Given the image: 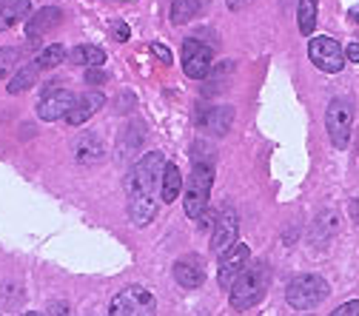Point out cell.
I'll return each instance as SVG.
<instances>
[{"label": "cell", "mask_w": 359, "mask_h": 316, "mask_svg": "<svg viewBox=\"0 0 359 316\" xmlns=\"http://www.w3.org/2000/svg\"><path fill=\"white\" fill-rule=\"evenodd\" d=\"M154 313H157V299L143 285L123 288L109 305V316H154Z\"/></svg>", "instance_id": "obj_5"}, {"label": "cell", "mask_w": 359, "mask_h": 316, "mask_svg": "<svg viewBox=\"0 0 359 316\" xmlns=\"http://www.w3.org/2000/svg\"><path fill=\"white\" fill-rule=\"evenodd\" d=\"M331 316H359V299H351V302H345V305H339Z\"/></svg>", "instance_id": "obj_27"}, {"label": "cell", "mask_w": 359, "mask_h": 316, "mask_svg": "<svg viewBox=\"0 0 359 316\" xmlns=\"http://www.w3.org/2000/svg\"><path fill=\"white\" fill-rule=\"evenodd\" d=\"M60 20H63V12H60L57 6H43L40 12H34V15L29 18V23H26V37H29V40H40L43 34H49Z\"/></svg>", "instance_id": "obj_12"}, {"label": "cell", "mask_w": 359, "mask_h": 316, "mask_svg": "<svg viewBox=\"0 0 359 316\" xmlns=\"http://www.w3.org/2000/svg\"><path fill=\"white\" fill-rule=\"evenodd\" d=\"M151 52H154V55H157L163 63H171V52L163 46V43H151Z\"/></svg>", "instance_id": "obj_29"}, {"label": "cell", "mask_w": 359, "mask_h": 316, "mask_svg": "<svg viewBox=\"0 0 359 316\" xmlns=\"http://www.w3.org/2000/svg\"><path fill=\"white\" fill-rule=\"evenodd\" d=\"M317 12H320V0H299V6H297V23H299V32L305 37L313 34V26H317Z\"/></svg>", "instance_id": "obj_20"}, {"label": "cell", "mask_w": 359, "mask_h": 316, "mask_svg": "<svg viewBox=\"0 0 359 316\" xmlns=\"http://www.w3.org/2000/svg\"><path fill=\"white\" fill-rule=\"evenodd\" d=\"M268 285H271V270H268L265 262H254V265H245L243 274L234 280L231 285V305L237 310H245V308H254L265 294H268Z\"/></svg>", "instance_id": "obj_1"}, {"label": "cell", "mask_w": 359, "mask_h": 316, "mask_svg": "<svg viewBox=\"0 0 359 316\" xmlns=\"http://www.w3.org/2000/svg\"><path fill=\"white\" fill-rule=\"evenodd\" d=\"M103 103H106V97H103L100 92H86V95L72 106V111L66 114V123H69V125H83L86 120H92V117L103 109Z\"/></svg>", "instance_id": "obj_13"}, {"label": "cell", "mask_w": 359, "mask_h": 316, "mask_svg": "<svg viewBox=\"0 0 359 316\" xmlns=\"http://www.w3.org/2000/svg\"><path fill=\"white\" fill-rule=\"evenodd\" d=\"M23 316H46V313H40V310H29V313H23Z\"/></svg>", "instance_id": "obj_36"}, {"label": "cell", "mask_w": 359, "mask_h": 316, "mask_svg": "<svg viewBox=\"0 0 359 316\" xmlns=\"http://www.w3.org/2000/svg\"><path fill=\"white\" fill-rule=\"evenodd\" d=\"M231 120H234V109L231 106H217L211 111H205L200 117V125L211 134V137H222L229 128H231Z\"/></svg>", "instance_id": "obj_16"}, {"label": "cell", "mask_w": 359, "mask_h": 316, "mask_svg": "<svg viewBox=\"0 0 359 316\" xmlns=\"http://www.w3.org/2000/svg\"><path fill=\"white\" fill-rule=\"evenodd\" d=\"M351 217H353V222L359 225V200H351Z\"/></svg>", "instance_id": "obj_34"}, {"label": "cell", "mask_w": 359, "mask_h": 316, "mask_svg": "<svg viewBox=\"0 0 359 316\" xmlns=\"http://www.w3.org/2000/svg\"><path fill=\"white\" fill-rule=\"evenodd\" d=\"M351 123H353V106L345 97H334L325 109V128L331 143L342 151L348 149V137H351Z\"/></svg>", "instance_id": "obj_6"}, {"label": "cell", "mask_w": 359, "mask_h": 316, "mask_svg": "<svg viewBox=\"0 0 359 316\" xmlns=\"http://www.w3.org/2000/svg\"><path fill=\"white\" fill-rule=\"evenodd\" d=\"M52 310H55V313H57V316H69V310H66V305H55V308H52Z\"/></svg>", "instance_id": "obj_35"}, {"label": "cell", "mask_w": 359, "mask_h": 316, "mask_svg": "<svg viewBox=\"0 0 359 316\" xmlns=\"http://www.w3.org/2000/svg\"><path fill=\"white\" fill-rule=\"evenodd\" d=\"M128 217L137 228H146V225L157 217V197H131L128 200Z\"/></svg>", "instance_id": "obj_17"}, {"label": "cell", "mask_w": 359, "mask_h": 316, "mask_svg": "<svg viewBox=\"0 0 359 316\" xmlns=\"http://www.w3.org/2000/svg\"><path fill=\"white\" fill-rule=\"evenodd\" d=\"M211 183H214V165L211 163H194L189 183L183 186L186 200L183 208L191 219H200L203 211H208V194H211Z\"/></svg>", "instance_id": "obj_4"}, {"label": "cell", "mask_w": 359, "mask_h": 316, "mask_svg": "<svg viewBox=\"0 0 359 316\" xmlns=\"http://www.w3.org/2000/svg\"><path fill=\"white\" fill-rule=\"evenodd\" d=\"M328 294H331V288L320 274H299L285 288V299L297 310H311V308L323 305L328 299Z\"/></svg>", "instance_id": "obj_3"}, {"label": "cell", "mask_w": 359, "mask_h": 316, "mask_svg": "<svg viewBox=\"0 0 359 316\" xmlns=\"http://www.w3.org/2000/svg\"><path fill=\"white\" fill-rule=\"evenodd\" d=\"M200 12V0H174L171 4V23H189Z\"/></svg>", "instance_id": "obj_25"}, {"label": "cell", "mask_w": 359, "mask_h": 316, "mask_svg": "<svg viewBox=\"0 0 359 316\" xmlns=\"http://www.w3.org/2000/svg\"><path fill=\"white\" fill-rule=\"evenodd\" d=\"M237 234H240V219H237V211L234 208H226L219 217H217V225L211 231V251L217 256H222L226 251H231L237 245Z\"/></svg>", "instance_id": "obj_9"}, {"label": "cell", "mask_w": 359, "mask_h": 316, "mask_svg": "<svg viewBox=\"0 0 359 316\" xmlns=\"http://www.w3.org/2000/svg\"><path fill=\"white\" fill-rule=\"evenodd\" d=\"M100 154H103V146L97 140V134H83V140L77 143V160L95 163V160H100Z\"/></svg>", "instance_id": "obj_23"}, {"label": "cell", "mask_w": 359, "mask_h": 316, "mask_svg": "<svg viewBox=\"0 0 359 316\" xmlns=\"http://www.w3.org/2000/svg\"><path fill=\"white\" fill-rule=\"evenodd\" d=\"M337 228H339V217L337 211H323L317 217V222H313V228H311V245L313 248H325L334 237H337Z\"/></svg>", "instance_id": "obj_15"}, {"label": "cell", "mask_w": 359, "mask_h": 316, "mask_svg": "<svg viewBox=\"0 0 359 316\" xmlns=\"http://www.w3.org/2000/svg\"><path fill=\"white\" fill-rule=\"evenodd\" d=\"M163 171H165L163 151H149L146 157H140L128 174V200L131 197H154L157 186H163Z\"/></svg>", "instance_id": "obj_2"}, {"label": "cell", "mask_w": 359, "mask_h": 316, "mask_svg": "<svg viewBox=\"0 0 359 316\" xmlns=\"http://www.w3.org/2000/svg\"><path fill=\"white\" fill-rule=\"evenodd\" d=\"M226 4H229V9H234V12H240V9H245V6L251 4V0H226Z\"/></svg>", "instance_id": "obj_32"}, {"label": "cell", "mask_w": 359, "mask_h": 316, "mask_svg": "<svg viewBox=\"0 0 359 316\" xmlns=\"http://www.w3.org/2000/svg\"><path fill=\"white\" fill-rule=\"evenodd\" d=\"M114 34H117V40H128V26L117 20V26H114Z\"/></svg>", "instance_id": "obj_31"}, {"label": "cell", "mask_w": 359, "mask_h": 316, "mask_svg": "<svg viewBox=\"0 0 359 316\" xmlns=\"http://www.w3.org/2000/svg\"><path fill=\"white\" fill-rule=\"evenodd\" d=\"M248 259H251V248H248L245 242H237L231 251L222 254V259H219V274H217L219 285L231 291L234 280L243 274V268L248 265Z\"/></svg>", "instance_id": "obj_10"}, {"label": "cell", "mask_w": 359, "mask_h": 316, "mask_svg": "<svg viewBox=\"0 0 359 316\" xmlns=\"http://www.w3.org/2000/svg\"><path fill=\"white\" fill-rule=\"evenodd\" d=\"M23 49H15V46H6L0 49V80H4L9 71H15L20 63H23Z\"/></svg>", "instance_id": "obj_26"}, {"label": "cell", "mask_w": 359, "mask_h": 316, "mask_svg": "<svg viewBox=\"0 0 359 316\" xmlns=\"http://www.w3.org/2000/svg\"><path fill=\"white\" fill-rule=\"evenodd\" d=\"M345 60L359 63V43H348V46H345Z\"/></svg>", "instance_id": "obj_30"}, {"label": "cell", "mask_w": 359, "mask_h": 316, "mask_svg": "<svg viewBox=\"0 0 359 316\" xmlns=\"http://www.w3.org/2000/svg\"><path fill=\"white\" fill-rule=\"evenodd\" d=\"M0 4H4V0H0Z\"/></svg>", "instance_id": "obj_37"}, {"label": "cell", "mask_w": 359, "mask_h": 316, "mask_svg": "<svg viewBox=\"0 0 359 316\" xmlns=\"http://www.w3.org/2000/svg\"><path fill=\"white\" fill-rule=\"evenodd\" d=\"M180 60H183V71H186L191 80H205L208 71H211L214 52H211L208 43H203V40H197V37H189V40L183 43Z\"/></svg>", "instance_id": "obj_8"}, {"label": "cell", "mask_w": 359, "mask_h": 316, "mask_svg": "<svg viewBox=\"0 0 359 316\" xmlns=\"http://www.w3.org/2000/svg\"><path fill=\"white\" fill-rule=\"evenodd\" d=\"M63 60H66V46H63V43H55V46H46L34 57V66L40 71H46V69H57Z\"/></svg>", "instance_id": "obj_22"}, {"label": "cell", "mask_w": 359, "mask_h": 316, "mask_svg": "<svg viewBox=\"0 0 359 316\" xmlns=\"http://www.w3.org/2000/svg\"><path fill=\"white\" fill-rule=\"evenodd\" d=\"M29 12V0H4L0 4V32L12 29L20 18H26Z\"/></svg>", "instance_id": "obj_19"}, {"label": "cell", "mask_w": 359, "mask_h": 316, "mask_svg": "<svg viewBox=\"0 0 359 316\" xmlns=\"http://www.w3.org/2000/svg\"><path fill=\"white\" fill-rule=\"evenodd\" d=\"M72 63L86 66V69H97V66L106 63V52L97 49V46H77V49L72 52Z\"/></svg>", "instance_id": "obj_21"}, {"label": "cell", "mask_w": 359, "mask_h": 316, "mask_svg": "<svg viewBox=\"0 0 359 316\" xmlns=\"http://www.w3.org/2000/svg\"><path fill=\"white\" fill-rule=\"evenodd\" d=\"M109 80V71H103V69H86V83H106Z\"/></svg>", "instance_id": "obj_28"}, {"label": "cell", "mask_w": 359, "mask_h": 316, "mask_svg": "<svg viewBox=\"0 0 359 316\" xmlns=\"http://www.w3.org/2000/svg\"><path fill=\"white\" fill-rule=\"evenodd\" d=\"M74 103H77V97L69 92V88H52V92H46V95L40 97L37 114H40V120H49L52 123V120L66 117Z\"/></svg>", "instance_id": "obj_11"}, {"label": "cell", "mask_w": 359, "mask_h": 316, "mask_svg": "<svg viewBox=\"0 0 359 316\" xmlns=\"http://www.w3.org/2000/svg\"><path fill=\"white\" fill-rule=\"evenodd\" d=\"M348 23H359V4L348 9Z\"/></svg>", "instance_id": "obj_33"}, {"label": "cell", "mask_w": 359, "mask_h": 316, "mask_svg": "<svg viewBox=\"0 0 359 316\" xmlns=\"http://www.w3.org/2000/svg\"><path fill=\"white\" fill-rule=\"evenodd\" d=\"M174 280L183 288H200L205 282V270L197 256H183L174 262Z\"/></svg>", "instance_id": "obj_14"}, {"label": "cell", "mask_w": 359, "mask_h": 316, "mask_svg": "<svg viewBox=\"0 0 359 316\" xmlns=\"http://www.w3.org/2000/svg\"><path fill=\"white\" fill-rule=\"evenodd\" d=\"M183 174L174 163H165V171H163V186H160V197L163 202H174L177 194H183Z\"/></svg>", "instance_id": "obj_18"}, {"label": "cell", "mask_w": 359, "mask_h": 316, "mask_svg": "<svg viewBox=\"0 0 359 316\" xmlns=\"http://www.w3.org/2000/svg\"><path fill=\"white\" fill-rule=\"evenodd\" d=\"M308 57L320 71L337 74L345 66V46H339V43L331 40V37H313L308 43Z\"/></svg>", "instance_id": "obj_7"}, {"label": "cell", "mask_w": 359, "mask_h": 316, "mask_svg": "<svg viewBox=\"0 0 359 316\" xmlns=\"http://www.w3.org/2000/svg\"><path fill=\"white\" fill-rule=\"evenodd\" d=\"M37 74H40V69H37L34 63L18 69V74H15L12 83H9V95H20V92H26V88H32L34 80H37Z\"/></svg>", "instance_id": "obj_24"}]
</instances>
